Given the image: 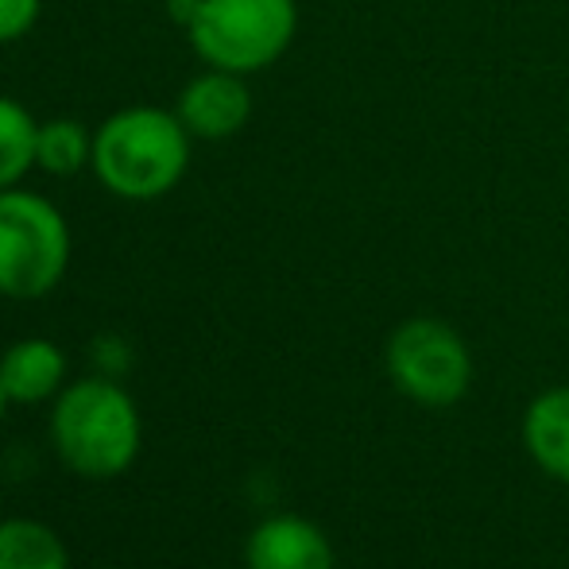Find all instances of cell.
<instances>
[{
  "label": "cell",
  "mask_w": 569,
  "mask_h": 569,
  "mask_svg": "<svg viewBox=\"0 0 569 569\" xmlns=\"http://www.w3.org/2000/svg\"><path fill=\"white\" fill-rule=\"evenodd\" d=\"M98 182L128 202H151L171 194L190 167V132L179 113L156 106L120 109L93 132Z\"/></svg>",
  "instance_id": "6da1fadb"
},
{
  "label": "cell",
  "mask_w": 569,
  "mask_h": 569,
  "mask_svg": "<svg viewBox=\"0 0 569 569\" xmlns=\"http://www.w3.org/2000/svg\"><path fill=\"white\" fill-rule=\"evenodd\" d=\"M51 442L70 472L113 480L132 469L143 446V422L132 396L109 376H90L54 396Z\"/></svg>",
  "instance_id": "7a4b0ae2"
},
{
  "label": "cell",
  "mask_w": 569,
  "mask_h": 569,
  "mask_svg": "<svg viewBox=\"0 0 569 569\" xmlns=\"http://www.w3.org/2000/svg\"><path fill=\"white\" fill-rule=\"evenodd\" d=\"M190 43L198 59L229 74H260L287 54L299 31L295 0H202Z\"/></svg>",
  "instance_id": "3957f363"
},
{
  "label": "cell",
  "mask_w": 569,
  "mask_h": 569,
  "mask_svg": "<svg viewBox=\"0 0 569 569\" xmlns=\"http://www.w3.org/2000/svg\"><path fill=\"white\" fill-rule=\"evenodd\" d=\"M70 263V229L59 206L36 190H0V295L43 299Z\"/></svg>",
  "instance_id": "277c9868"
},
{
  "label": "cell",
  "mask_w": 569,
  "mask_h": 569,
  "mask_svg": "<svg viewBox=\"0 0 569 569\" xmlns=\"http://www.w3.org/2000/svg\"><path fill=\"white\" fill-rule=\"evenodd\" d=\"M388 376L422 407H453L472 388V352L442 318H407L388 338Z\"/></svg>",
  "instance_id": "5b68a950"
},
{
  "label": "cell",
  "mask_w": 569,
  "mask_h": 569,
  "mask_svg": "<svg viewBox=\"0 0 569 569\" xmlns=\"http://www.w3.org/2000/svg\"><path fill=\"white\" fill-rule=\"evenodd\" d=\"M179 120L198 140H229L252 117V93L244 86V74L229 70H206L187 90L179 93Z\"/></svg>",
  "instance_id": "8992f818"
},
{
  "label": "cell",
  "mask_w": 569,
  "mask_h": 569,
  "mask_svg": "<svg viewBox=\"0 0 569 569\" xmlns=\"http://www.w3.org/2000/svg\"><path fill=\"white\" fill-rule=\"evenodd\" d=\"M248 569H333V547L318 523L302 516H268L244 542Z\"/></svg>",
  "instance_id": "52a82bcc"
},
{
  "label": "cell",
  "mask_w": 569,
  "mask_h": 569,
  "mask_svg": "<svg viewBox=\"0 0 569 569\" xmlns=\"http://www.w3.org/2000/svg\"><path fill=\"white\" fill-rule=\"evenodd\" d=\"M67 380V352L47 338H23L8 345L0 357V383L12 403H43L62 391Z\"/></svg>",
  "instance_id": "ba28073f"
},
{
  "label": "cell",
  "mask_w": 569,
  "mask_h": 569,
  "mask_svg": "<svg viewBox=\"0 0 569 569\" xmlns=\"http://www.w3.org/2000/svg\"><path fill=\"white\" fill-rule=\"evenodd\" d=\"M523 446L542 472L569 485V388H550L523 415Z\"/></svg>",
  "instance_id": "9c48e42d"
},
{
  "label": "cell",
  "mask_w": 569,
  "mask_h": 569,
  "mask_svg": "<svg viewBox=\"0 0 569 569\" xmlns=\"http://www.w3.org/2000/svg\"><path fill=\"white\" fill-rule=\"evenodd\" d=\"M0 569H70L67 542L39 519H0Z\"/></svg>",
  "instance_id": "30bf717a"
},
{
  "label": "cell",
  "mask_w": 569,
  "mask_h": 569,
  "mask_svg": "<svg viewBox=\"0 0 569 569\" xmlns=\"http://www.w3.org/2000/svg\"><path fill=\"white\" fill-rule=\"evenodd\" d=\"M93 159V136L86 132L78 120L70 117H54L47 124H39L36 136V167L47 174H78L86 163Z\"/></svg>",
  "instance_id": "8fae6325"
},
{
  "label": "cell",
  "mask_w": 569,
  "mask_h": 569,
  "mask_svg": "<svg viewBox=\"0 0 569 569\" xmlns=\"http://www.w3.org/2000/svg\"><path fill=\"white\" fill-rule=\"evenodd\" d=\"M36 117L0 93V190L20 187L23 174L36 167Z\"/></svg>",
  "instance_id": "7c38bea8"
},
{
  "label": "cell",
  "mask_w": 569,
  "mask_h": 569,
  "mask_svg": "<svg viewBox=\"0 0 569 569\" xmlns=\"http://www.w3.org/2000/svg\"><path fill=\"white\" fill-rule=\"evenodd\" d=\"M90 357H93L98 376L120 380V376H128V368H132V345L120 338V333H101V338H93L90 345Z\"/></svg>",
  "instance_id": "4fadbf2b"
},
{
  "label": "cell",
  "mask_w": 569,
  "mask_h": 569,
  "mask_svg": "<svg viewBox=\"0 0 569 569\" xmlns=\"http://www.w3.org/2000/svg\"><path fill=\"white\" fill-rule=\"evenodd\" d=\"M39 4L43 0H0V43H16L28 36L39 20Z\"/></svg>",
  "instance_id": "5bb4252c"
},
{
  "label": "cell",
  "mask_w": 569,
  "mask_h": 569,
  "mask_svg": "<svg viewBox=\"0 0 569 569\" xmlns=\"http://www.w3.org/2000/svg\"><path fill=\"white\" fill-rule=\"evenodd\" d=\"M198 8H202V0H171V16L182 23V28H190V23H194Z\"/></svg>",
  "instance_id": "9a60e30c"
},
{
  "label": "cell",
  "mask_w": 569,
  "mask_h": 569,
  "mask_svg": "<svg viewBox=\"0 0 569 569\" xmlns=\"http://www.w3.org/2000/svg\"><path fill=\"white\" fill-rule=\"evenodd\" d=\"M8 403H12V399H8L4 383H0V422H4V411H8Z\"/></svg>",
  "instance_id": "2e32d148"
}]
</instances>
